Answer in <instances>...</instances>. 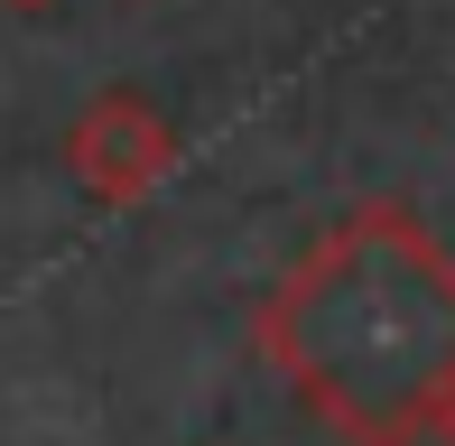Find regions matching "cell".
<instances>
[{
  "label": "cell",
  "instance_id": "277c9868",
  "mask_svg": "<svg viewBox=\"0 0 455 446\" xmlns=\"http://www.w3.org/2000/svg\"><path fill=\"white\" fill-rule=\"evenodd\" d=\"M0 10H56V0H0Z\"/></svg>",
  "mask_w": 455,
  "mask_h": 446
},
{
  "label": "cell",
  "instance_id": "6da1fadb",
  "mask_svg": "<svg viewBox=\"0 0 455 446\" xmlns=\"http://www.w3.org/2000/svg\"><path fill=\"white\" fill-rule=\"evenodd\" d=\"M260 362L344 446H427L455 400V251L400 195L335 214L260 289Z\"/></svg>",
  "mask_w": 455,
  "mask_h": 446
},
{
  "label": "cell",
  "instance_id": "3957f363",
  "mask_svg": "<svg viewBox=\"0 0 455 446\" xmlns=\"http://www.w3.org/2000/svg\"><path fill=\"white\" fill-rule=\"evenodd\" d=\"M437 437H446V446H455V400H446V418H437Z\"/></svg>",
  "mask_w": 455,
  "mask_h": 446
},
{
  "label": "cell",
  "instance_id": "7a4b0ae2",
  "mask_svg": "<svg viewBox=\"0 0 455 446\" xmlns=\"http://www.w3.org/2000/svg\"><path fill=\"white\" fill-rule=\"evenodd\" d=\"M177 168V121L140 84H102L84 112L66 121V177L93 195L102 214H131L158 177Z\"/></svg>",
  "mask_w": 455,
  "mask_h": 446
}]
</instances>
